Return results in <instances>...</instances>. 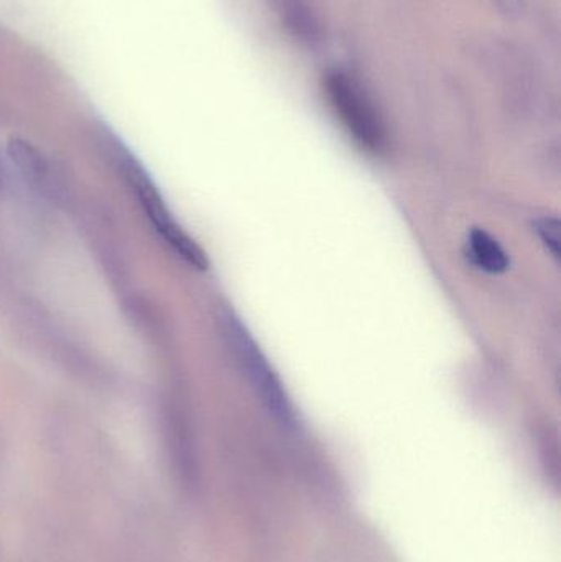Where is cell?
Masks as SVG:
<instances>
[{
	"label": "cell",
	"instance_id": "7a4b0ae2",
	"mask_svg": "<svg viewBox=\"0 0 561 562\" xmlns=\"http://www.w3.org/2000/svg\"><path fill=\"white\" fill-rule=\"evenodd\" d=\"M121 165L128 184L141 201L142 210L147 214L148 221L157 231L158 236L188 266L197 270H207L210 260H207L206 254L177 223L147 171L128 154H124Z\"/></svg>",
	"mask_w": 561,
	"mask_h": 562
},
{
	"label": "cell",
	"instance_id": "3957f363",
	"mask_svg": "<svg viewBox=\"0 0 561 562\" xmlns=\"http://www.w3.org/2000/svg\"><path fill=\"white\" fill-rule=\"evenodd\" d=\"M325 86L329 102L349 134L368 150H382L384 125L361 85L348 72L335 69L326 76Z\"/></svg>",
	"mask_w": 561,
	"mask_h": 562
},
{
	"label": "cell",
	"instance_id": "277c9868",
	"mask_svg": "<svg viewBox=\"0 0 561 562\" xmlns=\"http://www.w3.org/2000/svg\"><path fill=\"white\" fill-rule=\"evenodd\" d=\"M470 259L487 273H503L509 269V257L501 244L483 229H473L468 237Z\"/></svg>",
	"mask_w": 561,
	"mask_h": 562
},
{
	"label": "cell",
	"instance_id": "8992f818",
	"mask_svg": "<svg viewBox=\"0 0 561 562\" xmlns=\"http://www.w3.org/2000/svg\"><path fill=\"white\" fill-rule=\"evenodd\" d=\"M494 3L507 15H516L523 9V0H494Z\"/></svg>",
	"mask_w": 561,
	"mask_h": 562
},
{
	"label": "cell",
	"instance_id": "6da1fadb",
	"mask_svg": "<svg viewBox=\"0 0 561 562\" xmlns=\"http://www.w3.org/2000/svg\"><path fill=\"white\" fill-rule=\"evenodd\" d=\"M223 330L227 346L233 350L240 370L246 373L247 380L262 400L263 405L280 422L292 425L295 422L292 403L287 396L282 382L273 372L269 360L266 359L247 327H244V324L234 314L227 313L223 316Z\"/></svg>",
	"mask_w": 561,
	"mask_h": 562
},
{
	"label": "cell",
	"instance_id": "5b68a950",
	"mask_svg": "<svg viewBox=\"0 0 561 562\" xmlns=\"http://www.w3.org/2000/svg\"><path fill=\"white\" fill-rule=\"evenodd\" d=\"M536 231L549 252L556 259L560 257V223L557 217H542L536 221Z\"/></svg>",
	"mask_w": 561,
	"mask_h": 562
}]
</instances>
